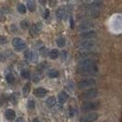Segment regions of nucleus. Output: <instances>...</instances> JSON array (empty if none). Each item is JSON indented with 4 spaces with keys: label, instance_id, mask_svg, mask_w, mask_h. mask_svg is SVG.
I'll return each mask as SVG.
<instances>
[{
    "label": "nucleus",
    "instance_id": "1",
    "mask_svg": "<svg viewBox=\"0 0 122 122\" xmlns=\"http://www.w3.org/2000/svg\"><path fill=\"white\" fill-rule=\"evenodd\" d=\"M98 72V68L90 67V68H78L77 73L82 76H88V75H96Z\"/></svg>",
    "mask_w": 122,
    "mask_h": 122
},
{
    "label": "nucleus",
    "instance_id": "2",
    "mask_svg": "<svg viewBox=\"0 0 122 122\" xmlns=\"http://www.w3.org/2000/svg\"><path fill=\"white\" fill-rule=\"evenodd\" d=\"M96 85V81L93 78H88V79H85V80H81L77 83V86L80 89L83 88H87V87H91L93 86Z\"/></svg>",
    "mask_w": 122,
    "mask_h": 122
},
{
    "label": "nucleus",
    "instance_id": "3",
    "mask_svg": "<svg viewBox=\"0 0 122 122\" xmlns=\"http://www.w3.org/2000/svg\"><path fill=\"white\" fill-rule=\"evenodd\" d=\"M11 44L15 48L16 51H18V52L25 50V47H26V44H25V41L23 39H21V38H14V39H12Z\"/></svg>",
    "mask_w": 122,
    "mask_h": 122
},
{
    "label": "nucleus",
    "instance_id": "4",
    "mask_svg": "<svg viewBox=\"0 0 122 122\" xmlns=\"http://www.w3.org/2000/svg\"><path fill=\"white\" fill-rule=\"evenodd\" d=\"M99 107H100V103L98 102H87L82 104L81 110L83 112H88V111L97 110Z\"/></svg>",
    "mask_w": 122,
    "mask_h": 122
},
{
    "label": "nucleus",
    "instance_id": "5",
    "mask_svg": "<svg viewBox=\"0 0 122 122\" xmlns=\"http://www.w3.org/2000/svg\"><path fill=\"white\" fill-rule=\"evenodd\" d=\"M98 95H99V91L97 88H90V89H87L82 93V98L86 99V100H89V99L96 98Z\"/></svg>",
    "mask_w": 122,
    "mask_h": 122
},
{
    "label": "nucleus",
    "instance_id": "6",
    "mask_svg": "<svg viewBox=\"0 0 122 122\" xmlns=\"http://www.w3.org/2000/svg\"><path fill=\"white\" fill-rule=\"evenodd\" d=\"M42 29V25L41 23H37L31 25V27H29V34L32 38H35L39 35V33Z\"/></svg>",
    "mask_w": 122,
    "mask_h": 122
},
{
    "label": "nucleus",
    "instance_id": "7",
    "mask_svg": "<svg viewBox=\"0 0 122 122\" xmlns=\"http://www.w3.org/2000/svg\"><path fill=\"white\" fill-rule=\"evenodd\" d=\"M98 117H99V115H98L96 112H92V113H88V114L83 116V117L80 118V121L81 122H94L98 119Z\"/></svg>",
    "mask_w": 122,
    "mask_h": 122
},
{
    "label": "nucleus",
    "instance_id": "8",
    "mask_svg": "<svg viewBox=\"0 0 122 122\" xmlns=\"http://www.w3.org/2000/svg\"><path fill=\"white\" fill-rule=\"evenodd\" d=\"M90 67H96V61L91 58H84L78 63V68H90Z\"/></svg>",
    "mask_w": 122,
    "mask_h": 122
},
{
    "label": "nucleus",
    "instance_id": "9",
    "mask_svg": "<svg viewBox=\"0 0 122 122\" xmlns=\"http://www.w3.org/2000/svg\"><path fill=\"white\" fill-rule=\"evenodd\" d=\"M95 45V42L93 41H90V40H87V41H80L77 46L80 47L82 50H89L91 47Z\"/></svg>",
    "mask_w": 122,
    "mask_h": 122
},
{
    "label": "nucleus",
    "instance_id": "10",
    "mask_svg": "<svg viewBox=\"0 0 122 122\" xmlns=\"http://www.w3.org/2000/svg\"><path fill=\"white\" fill-rule=\"evenodd\" d=\"M96 37H97V33L93 30L85 31V32L80 34V38L84 39L85 41H87V40H90V39H94Z\"/></svg>",
    "mask_w": 122,
    "mask_h": 122
},
{
    "label": "nucleus",
    "instance_id": "11",
    "mask_svg": "<svg viewBox=\"0 0 122 122\" xmlns=\"http://www.w3.org/2000/svg\"><path fill=\"white\" fill-rule=\"evenodd\" d=\"M33 94L37 98H43V97H45L46 95L48 94V90L46 88H44V87H38V88H36L33 91Z\"/></svg>",
    "mask_w": 122,
    "mask_h": 122
},
{
    "label": "nucleus",
    "instance_id": "12",
    "mask_svg": "<svg viewBox=\"0 0 122 122\" xmlns=\"http://www.w3.org/2000/svg\"><path fill=\"white\" fill-rule=\"evenodd\" d=\"M57 100H58V102L60 104H64L68 100H69V95L68 93L64 90H62L58 93V96H57Z\"/></svg>",
    "mask_w": 122,
    "mask_h": 122
},
{
    "label": "nucleus",
    "instance_id": "13",
    "mask_svg": "<svg viewBox=\"0 0 122 122\" xmlns=\"http://www.w3.org/2000/svg\"><path fill=\"white\" fill-rule=\"evenodd\" d=\"M5 117H6L8 120H10V121L15 119V117H16L15 111H14L13 109H10V108L7 109V110L5 111Z\"/></svg>",
    "mask_w": 122,
    "mask_h": 122
},
{
    "label": "nucleus",
    "instance_id": "14",
    "mask_svg": "<svg viewBox=\"0 0 122 122\" xmlns=\"http://www.w3.org/2000/svg\"><path fill=\"white\" fill-rule=\"evenodd\" d=\"M95 53L91 52L90 50H81V52L78 53V56L80 57H85V58H88L89 56H94Z\"/></svg>",
    "mask_w": 122,
    "mask_h": 122
},
{
    "label": "nucleus",
    "instance_id": "15",
    "mask_svg": "<svg viewBox=\"0 0 122 122\" xmlns=\"http://www.w3.org/2000/svg\"><path fill=\"white\" fill-rule=\"evenodd\" d=\"M9 101H10V102L12 103L13 105H16L17 102H18V101H19V94H18L17 92L11 93V94L10 95V97H9Z\"/></svg>",
    "mask_w": 122,
    "mask_h": 122
},
{
    "label": "nucleus",
    "instance_id": "16",
    "mask_svg": "<svg viewBox=\"0 0 122 122\" xmlns=\"http://www.w3.org/2000/svg\"><path fill=\"white\" fill-rule=\"evenodd\" d=\"M94 26V25L90 23V22H84L82 24L79 25V29L81 30H87V29H90Z\"/></svg>",
    "mask_w": 122,
    "mask_h": 122
},
{
    "label": "nucleus",
    "instance_id": "17",
    "mask_svg": "<svg viewBox=\"0 0 122 122\" xmlns=\"http://www.w3.org/2000/svg\"><path fill=\"white\" fill-rule=\"evenodd\" d=\"M56 98H55L54 96H50V97L45 101L46 106L49 107V108L54 107L56 105Z\"/></svg>",
    "mask_w": 122,
    "mask_h": 122
},
{
    "label": "nucleus",
    "instance_id": "18",
    "mask_svg": "<svg viewBox=\"0 0 122 122\" xmlns=\"http://www.w3.org/2000/svg\"><path fill=\"white\" fill-rule=\"evenodd\" d=\"M58 56H59V52H58L57 49H52V50L49 51L48 56H49L51 59L55 60V59H56V58L58 57Z\"/></svg>",
    "mask_w": 122,
    "mask_h": 122
},
{
    "label": "nucleus",
    "instance_id": "19",
    "mask_svg": "<svg viewBox=\"0 0 122 122\" xmlns=\"http://www.w3.org/2000/svg\"><path fill=\"white\" fill-rule=\"evenodd\" d=\"M31 89V84L30 83H25L24 87H23V95L24 97H27L29 95V92Z\"/></svg>",
    "mask_w": 122,
    "mask_h": 122
},
{
    "label": "nucleus",
    "instance_id": "20",
    "mask_svg": "<svg viewBox=\"0 0 122 122\" xmlns=\"http://www.w3.org/2000/svg\"><path fill=\"white\" fill-rule=\"evenodd\" d=\"M56 16L57 18V20H62L65 16V9L64 8H59L57 9L56 12Z\"/></svg>",
    "mask_w": 122,
    "mask_h": 122
},
{
    "label": "nucleus",
    "instance_id": "21",
    "mask_svg": "<svg viewBox=\"0 0 122 122\" xmlns=\"http://www.w3.org/2000/svg\"><path fill=\"white\" fill-rule=\"evenodd\" d=\"M26 6H27V9L30 10L31 12H33V11H35L36 10V8H37V5H36V2L35 1H27L26 2Z\"/></svg>",
    "mask_w": 122,
    "mask_h": 122
},
{
    "label": "nucleus",
    "instance_id": "22",
    "mask_svg": "<svg viewBox=\"0 0 122 122\" xmlns=\"http://www.w3.org/2000/svg\"><path fill=\"white\" fill-rule=\"evenodd\" d=\"M42 73L41 72H40V71H37V72H35L34 73V75L32 77V80H33V82L34 83H39L41 79H42Z\"/></svg>",
    "mask_w": 122,
    "mask_h": 122
},
{
    "label": "nucleus",
    "instance_id": "23",
    "mask_svg": "<svg viewBox=\"0 0 122 122\" xmlns=\"http://www.w3.org/2000/svg\"><path fill=\"white\" fill-rule=\"evenodd\" d=\"M5 78H6V81H7L9 84H13V83L15 82V77H14V75H13L12 72H9V73H7Z\"/></svg>",
    "mask_w": 122,
    "mask_h": 122
},
{
    "label": "nucleus",
    "instance_id": "24",
    "mask_svg": "<svg viewBox=\"0 0 122 122\" xmlns=\"http://www.w3.org/2000/svg\"><path fill=\"white\" fill-rule=\"evenodd\" d=\"M47 74H48V76L50 77V78H52V79H54V78H57L58 75H59L58 71H57L56 70H54V69L49 70L48 72H47Z\"/></svg>",
    "mask_w": 122,
    "mask_h": 122
},
{
    "label": "nucleus",
    "instance_id": "25",
    "mask_svg": "<svg viewBox=\"0 0 122 122\" xmlns=\"http://www.w3.org/2000/svg\"><path fill=\"white\" fill-rule=\"evenodd\" d=\"M17 10H18L19 13H21V14H25V13L26 12V7H25L24 4L19 3V4L17 5Z\"/></svg>",
    "mask_w": 122,
    "mask_h": 122
},
{
    "label": "nucleus",
    "instance_id": "26",
    "mask_svg": "<svg viewBox=\"0 0 122 122\" xmlns=\"http://www.w3.org/2000/svg\"><path fill=\"white\" fill-rule=\"evenodd\" d=\"M56 44H57L58 47L63 48L64 46L66 45V40H65L63 37H59V38H57V39H56Z\"/></svg>",
    "mask_w": 122,
    "mask_h": 122
},
{
    "label": "nucleus",
    "instance_id": "27",
    "mask_svg": "<svg viewBox=\"0 0 122 122\" xmlns=\"http://www.w3.org/2000/svg\"><path fill=\"white\" fill-rule=\"evenodd\" d=\"M21 76L24 79H29L30 78V71L26 69H23L21 71Z\"/></svg>",
    "mask_w": 122,
    "mask_h": 122
},
{
    "label": "nucleus",
    "instance_id": "28",
    "mask_svg": "<svg viewBox=\"0 0 122 122\" xmlns=\"http://www.w3.org/2000/svg\"><path fill=\"white\" fill-rule=\"evenodd\" d=\"M20 27H21L22 29H24V30L28 29V28H29V24H28V22H27L26 20L21 21V22H20Z\"/></svg>",
    "mask_w": 122,
    "mask_h": 122
},
{
    "label": "nucleus",
    "instance_id": "29",
    "mask_svg": "<svg viewBox=\"0 0 122 122\" xmlns=\"http://www.w3.org/2000/svg\"><path fill=\"white\" fill-rule=\"evenodd\" d=\"M39 59V56H38V54L36 53V52H34V51H31V55H30V60L32 62H37Z\"/></svg>",
    "mask_w": 122,
    "mask_h": 122
},
{
    "label": "nucleus",
    "instance_id": "30",
    "mask_svg": "<svg viewBox=\"0 0 122 122\" xmlns=\"http://www.w3.org/2000/svg\"><path fill=\"white\" fill-rule=\"evenodd\" d=\"M39 52H40V55H41V56H46L49 54L48 50L46 49L45 47H41Z\"/></svg>",
    "mask_w": 122,
    "mask_h": 122
},
{
    "label": "nucleus",
    "instance_id": "31",
    "mask_svg": "<svg viewBox=\"0 0 122 122\" xmlns=\"http://www.w3.org/2000/svg\"><path fill=\"white\" fill-rule=\"evenodd\" d=\"M26 105H27V108H28L29 110H33V109L35 108V105H36V104H35V102H34L33 100H29V101L27 102V104H26Z\"/></svg>",
    "mask_w": 122,
    "mask_h": 122
},
{
    "label": "nucleus",
    "instance_id": "32",
    "mask_svg": "<svg viewBox=\"0 0 122 122\" xmlns=\"http://www.w3.org/2000/svg\"><path fill=\"white\" fill-rule=\"evenodd\" d=\"M102 1H93L91 2V6L92 8H96V7H100V6H102Z\"/></svg>",
    "mask_w": 122,
    "mask_h": 122
},
{
    "label": "nucleus",
    "instance_id": "33",
    "mask_svg": "<svg viewBox=\"0 0 122 122\" xmlns=\"http://www.w3.org/2000/svg\"><path fill=\"white\" fill-rule=\"evenodd\" d=\"M7 42H8L7 37H5V36H0V43H1V44H6Z\"/></svg>",
    "mask_w": 122,
    "mask_h": 122
},
{
    "label": "nucleus",
    "instance_id": "34",
    "mask_svg": "<svg viewBox=\"0 0 122 122\" xmlns=\"http://www.w3.org/2000/svg\"><path fill=\"white\" fill-rule=\"evenodd\" d=\"M30 55H31V51L26 50V51L25 52V54H24V56H25V59H30Z\"/></svg>",
    "mask_w": 122,
    "mask_h": 122
},
{
    "label": "nucleus",
    "instance_id": "35",
    "mask_svg": "<svg viewBox=\"0 0 122 122\" xmlns=\"http://www.w3.org/2000/svg\"><path fill=\"white\" fill-rule=\"evenodd\" d=\"M70 25H71V28H74V21H73V18L71 16L70 17Z\"/></svg>",
    "mask_w": 122,
    "mask_h": 122
},
{
    "label": "nucleus",
    "instance_id": "36",
    "mask_svg": "<svg viewBox=\"0 0 122 122\" xmlns=\"http://www.w3.org/2000/svg\"><path fill=\"white\" fill-rule=\"evenodd\" d=\"M39 68H40V69H41V70L46 69V68H47V63H46V62H42V63H41V64H40V66H39Z\"/></svg>",
    "mask_w": 122,
    "mask_h": 122
},
{
    "label": "nucleus",
    "instance_id": "37",
    "mask_svg": "<svg viewBox=\"0 0 122 122\" xmlns=\"http://www.w3.org/2000/svg\"><path fill=\"white\" fill-rule=\"evenodd\" d=\"M49 15H50V10H49L48 9H46L45 11H44V15H43V17H44L45 19H47V18L49 17Z\"/></svg>",
    "mask_w": 122,
    "mask_h": 122
},
{
    "label": "nucleus",
    "instance_id": "38",
    "mask_svg": "<svg viewBox=\"0 0 122 122\" xmlns=\"http://www.w3.org/2000/svg\"><path fill=\"white\" fill-rule=\"evenodd\" d=\"M5 20H6V17L4 15V13L0 11V22H4Z\"/></svg>",
    "mask_w": 122,
    "mask_h": 122
},
{
    "label": "nucleus",
    "instance_id": "39",
    "mask_svg": "<svg viewBox=\"0 0 122 122\" xmlns=\"http://www.w3.org/2000/svg\"><path fill=\"white\" fill-rule=\"evenodd\" d=\"M15 122H25V119H24V117H18L17 119H16Z\"/></svg>",
    "mask_w": 122,
    "mask_h": 122
},
{
    "label": "nucleus",
    "instance_id": "40",
    "mask_svg": "<svg viewBox=\"0 0 122 122\" xmlns=\"http://www.w3.org/2000/svg\"><path fill=\"white\" fill-rule=\"evenodd\" d=\"M49 3L51 4V6H52V7H54V6H55L54 4H56V1H50Z\"/></svg>",
    "mask_w": 122,
    "mask_h": 122
},
{
    "label": "nucleus",
    "instance_id": "41",
    "mask_svg": "<svg viewBox=\"0 0 122 122\" xmlns=\"http://www.w3.org/2000/svg\"><path fill=\"white\" fill-rule=\"evenodd\" d=\"M32 122H40V120H39L38 118H34V119L32 120Z\"/></svg>",
    "mask_w": 122,
    "mask_h": 122
},
{
    "label": "nucleus",
    "instance_id": "42",
    "mask_svg": "<svg viewBox=\"0 0 122 122\" xmlns=\"http://www.w3.org/2000/svg\"><path fill=\"white\" fill-rule=\"evenodd\" d=\"M40 3H41V4H45V1H40Z\"/></svg>",
    "mask_w": 122,
    "mask_h": 122
}]
</instances>
